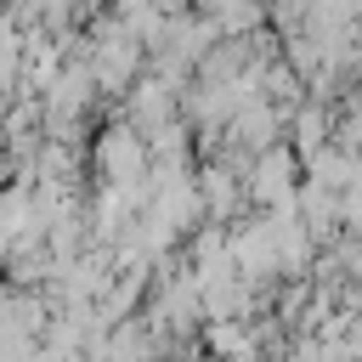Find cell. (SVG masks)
Wrapping results in <instances>:
<instances>
[{"label":"cell","mask_w":362,"mask_h":362,"mask_svg":"<svg viewBox=\"0 0 362 362\" xmlns=\"http://www.w3.org/2000/svg\"><path fill=\"white\" fill-rule=\"evenodd\" d=\"M255 175H260V187H255L260 198H277V204L288 198V158H283V153H277V158H260Z\"/></svg>","instance_id":"obj_1"}]
</instances>
